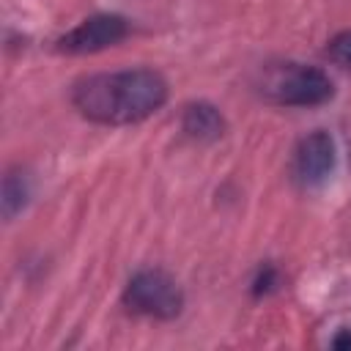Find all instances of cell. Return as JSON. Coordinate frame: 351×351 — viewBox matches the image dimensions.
Returning a JSON list of instances; mask_svg holds the SVG:
<instances>
[{"mask_svg":"<svg viewBox=\"0 0 351 351\" xmlns=\"http://www.w3.org/2000/svg\"><path fill=\"white\" fill-rule=\"evenodd\" d=\"M167 101V82L154 69H123L82 77L71 90V104L93 123L126 126L145 121Z\"/></svg>","mask_w":351,"mask_h":351,"instance_id":"6da1fadb","label":"cell"},{"mask_svg":"<svg viewBox=\"0 0 351 351\" xmlns=\"http://www.w3.org/2000/svg\"><path fill=\"white\" fill-rule=\"evenodd\" d=\"M335 85L326 71L304 63H280L263 71L261 93L285 107H315L332 96Z\"/></svg>","mask_w":351,"mask_h":351,"instance_id":"7a4b0ae2","label":"cell"},{"mask_svg":"<svg viewBox=\"0 0 351 351\" xmlns=\"http://www.w3.org/2000/svg\"><path fill=\"white\" fill-rule=\"evenodd\" d=\"M123 304L137 313V315H148V318H176L184 307V293L178 288V282L162 271V269H143L137 271L126 288H123Z\"/></svg>","mask_w":351,"mask_h":351,"instance_id":"3957f363","label":"cell"},{"mask_svg":"<svg viewBox=\"0 0 351 351\" xmlns=\"http://www.w3.org/2000/svg\"><path fill=\"white\" fill-rule=\"evenodd\" d=\"M126 33H129V25H126L123 16H118V14H93V16L82 19L74 30L60 36L58 49L69 52V55H88V52H99V49H107V47L118 44Z\"/></svg>","mask_w":351,"mask_h":351,"instance_id":"277c9868","label":"cell"},{"mask_svg":"<svg viewBox=\"0 0 351 351\" xmlns=\"http://www.w3.org/2000/svg\"><path fill=\"white\" fill-rule=\"evenodd\" d=\"M335 167V143L326 132H310L293 151V176L302 186L321 184Z\"/></svg>","mask_w":351,"mask_h":351,"instance_id":"5b68a950","label":"cell"},{"mask_svg":"<svg viewBox=\"0 0 351 351\" xmlns=\"http://www.w3.org/2000/svg\"><path fill=\"white\" fill-rule=\"evenodd\" d=\"M181 126L195 140H217L225 132V118H222V112L214 104H208V101H192V104L184 107Z\"/></svg>","mask_w":351,"mask_h":351,"instance_id":"8992f818","label":"cell"},{"mask_svg":"<svg viewBox=\"0 0 351 351\" xmlns=\"http://www.w3.org/2000/svg\"><path fill=\"white\" fill-rule=\"evenodd\" d=\"M27 197H30V176L22 167H11L3 178V217L14 219V214L22 211Z\"/></svg>","mask_w":351,"mask_h":351,"instance_id":"52a82bcc","label":"cell"},{"mask_svg":"<svg viewBox=\"0 0 351 351\" xmlns=\"http://www.w3.org/2000/svg\"><path fill=\"white\" fill-rule=\"evenodd\" d=\"M329 55H332V60L351 66V30H343L329 41Z\"/></svg>","mask_w":351,"mask_h":351,"instance_id":"ba28073f","label":"cell"},{"mask_svg":"<svg viewBox=\"0 0 351 351\" xmlns=\"http://www.w3.org/2000/svg\"><path fill=\"white\" fill-rule=\"evenodd\" d=\"M274 282H277V271H274L271 266L261 269V274H258V280H255V293H266V291H271Z\"/></svg>","mask_w":351,"mask_h":351,"instance_id":"9c48e42d","label":"cell"},{"mask_svg":"<svg viewBox=\"0 0 351 351\" xmlns=\"http://www.w3.org/2000/svg\"><path fill=\"white\" fill-rule=\"evenodd\" d=\"M332 348H351V329L335 335V337H332Z\"/></svg>","mask_w":351,"mask_h":351,"instance_id":"30bf717a","label":"cell"}]
</instances>
